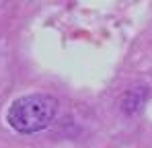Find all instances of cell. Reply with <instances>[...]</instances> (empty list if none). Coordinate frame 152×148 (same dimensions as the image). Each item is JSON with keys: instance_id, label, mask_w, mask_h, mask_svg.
<instances>
[{"instance_id": "6da1fadb", "label": "cell", "mask_w": 152, "mask_h": 148, "mask_svg": "<svg viewBox=\"0 0 152 148\" xmlns=\"http://www.w3.org/2000/svg\"><path fill=\"white\" fill-rule=\"evenodd\" d=\"M58 115V101L48 93H31L10 103L6 111L8 125L19 134H35L50 125Z\"/></svg>"}]
</instances>
